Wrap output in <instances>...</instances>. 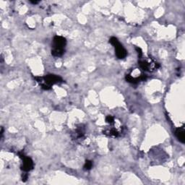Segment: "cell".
Masks as SVG:
<instances>
[{
	"label": "cell",
	"mask_w": 185,
	"mask_h": 185,
	"mask_svg": "<svg viewBox=\"0 0 185 185\" xmlns=\"http://www.w3.org/2000/svg\"><path fill=\"white\" fill-rule=\"evenodd\" d=\"M37 82L40 83L41 86L44 90H49L52 85L62 82V79L59 76L55 74H47L45 77H35Z\"/></svg>",
	"instance_id": "7a4b0ae2"
},
{
	"label": "cell",
	"mask_w": 185,
	"mask_h": 185,
	"mask_svg": "<svg viewBox=\"0 0 185 185\" xmlns=\"http://www.w3.org/2000/svg\"><path fill=\"white\" fill-rule=\"evenodd\" d=\"M92 167V162L91 161H85L83 168H84L85 170L88 171L91 169Z\"/></svg>",
	"instance_id": "52a82bcc"
},
{
	"label": "cell",
	"mask_w": 185,
	"mask_h": 185,
	"mask_svg": "<svg viewBox=\"0 0 185 185\" xmlns=\"http://www.w3.org/2000/svg\"><path fill=\"white\" fill-rule=\"evenodd\" d=\"M106 121L107 123L111 124L114 123V117H112V116H107L106 118Z\"/></svg>",
	"instance_id": "ba28073f"
},
{
	"label": "cell",
	"mask_w": 185,
	"mask_h": 185,
	"mask_svg": "<svg viewBox=\"0 0 185 185\" xmlns=\"http://www.w3.org/2000/svg\"><path fill=\"white\" fill-rule=\"evenodd\" d=\"M175 135L177 137L178 140L181 143H184L185 142V132H184V127L177 128L175 131Z\"/></svg>",
	"instance_id": "5b68a950"
},
{
	"label": "cell",
	"mask_w": 185,
	"mask_h": 185,
	"mask_svg": "<svg viewBox=\"0 0 185 185\" xmlns=\"http://www.w3.org/2000/svg\"><path fill=\"white\" fill-rule=\"evenodd\" d=\"M135 49H136L137 51H138V54L139 57L141 58L142 55H143V52H142V50L140 49V48H138V47H136V48H135Z\"/></svg>",
	"instance_id": "9c48e42d"
},
{
	"label": "cell",
	"mask_w": 185,
	"mask_h": 185,
	"mask_svg": "<svg viewBox=\"0 0 185 185\" xmlns=\"http://www.w3.org/2000/svg\"><path fill=\"white\" fill-rule=\"evenodd\" d=\"M23 159V166L21 167V168H22V170L26 172L33 169V162L32 161L31 158L25 156Z\"/></svg>",
	"instance_id": "277c9868"
},
{
	"label": "cell",
	"mask_w": 185,
	"mask_h": 185,
	"mask_svg": "<svg viewBox=\"0 0 185 185\" xmlns=\"http://www.w3.org/2000/svg\"><path fill=\"white\" fill-rule=\"evenodd\" d=\"M109 42L111 43L112 45L114 46V47L115 48V51H116V55L119 59H124L127 56V52L126 51V49L121 45V44L119 42L118 39L115 37H111L110 38Z\"/></svg>",
	"instance_id": "3957f363"
},
{
	"label": "cell",
	"mask_w": 185,
	"mask_h": 185,
	"mask_svg": "<svg viewBox=\"0 0 185 185\" xmlns=\"http://www.w3.org/2000/svg\"><path fill=\"white\" fill-rule=\"evenodd\" d=\"M67 44L66 38L62 36L56 35L53 39V48L51 49V54L54 56L59 57L65 54V48Z\"/></svg>",
	"instance_id": "6da1fadb"
},
{
	"label": "cell",
	"mask_w": 185,
	"mask_h": 185,
	"mask_svg": "<svg viewBox=\"0 0 185 185\" xmlns=\"http://www.w3.org/2000/svg\"><path fill=\"white\" fill-rule=\"evenodd\" d=\"M31 2L32 3V4H34V5H35V4H38V2H37V1H31Z\"/></svg>",
	"instance_id": "30bf717a"
},
{
	"label": "cell",
	"mask_w": 185,
	"mask_h": 185,
	"mask_svg": "<svg viewBox=\"0 0 185 185\" xmlns=\"http://www.w3.org/2000/svg\"><path fill=\"white\" fill-rule=\"evenodd\" d=\"M151 65H152V64L150 63V62L145 61V60L140 62V67H141L144 71H150V69H152Z\"/></svg>",
	"instance_id": "8992f818"
}]
</instances>
